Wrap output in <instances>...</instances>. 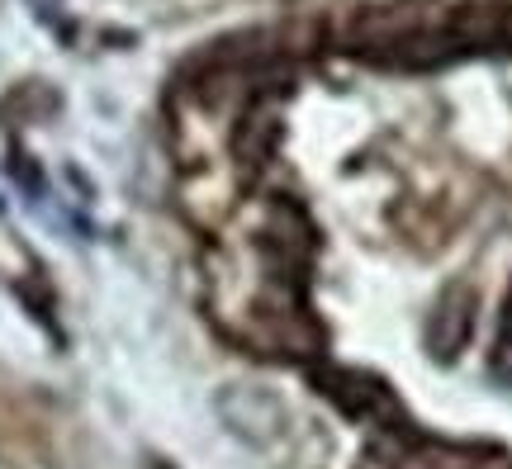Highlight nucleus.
I'll use <instances>...</instances> for the list:
<instances>
[{
    "label": "nucleus",
    "instance_id": "1",
    "mask_svg": "<svg viewBox=\"0 0 512 469\" xmlns=\"http://www.w3.org/2000/svg\"><path fill=\"white\" fill-rule=\"evenodd\" d=\"M441 323L451 327V332H446V337H441V332H432V346H437V356H446V361H451L460 346H465L470 327H475V294H470L465 285H456L446 299H441L437 323H432V327H441Z\"/></svg>",
    "mask_w": 512,
    "mask_h": 469
}]
</instances>
